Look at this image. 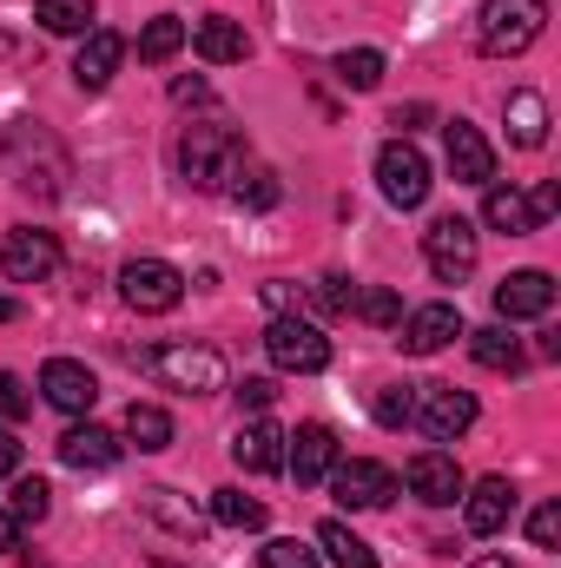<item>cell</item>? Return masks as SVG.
Listing matches in <instances>:
<instances>
[{
    "label": "cell",
    "mask_w": 561,
    "mask_h": 568,
    "mask_svg": "<svg viewBox=\"0 0 561 568\" xmlns=\"http://www.w3.org/2000/svg\"><path fill=\"white\" fill-rule=\"evenodd\" d=\"M529 542H536V549H555L561 542V503H542V509L529 516Z\"/></svg>",
    "instance_id": "40"
},
{
    "label": "cell",
    "mask_w": 561,
    "mask_h": 568,
    "mask_svg": "<svg viewBox=\"0 0 561 568\" xmlns=\"http://www.w3.org/2000/svg\"><path fill=\"white\" fill-rule=\"evenodd\" d=\"M337 80H344V87H357V93H370V87L384 80V53H377V47H357V53H337Z\"/></svg>",
    "instance_id": "34"
},
{
    "label": "cell",
    "mask_w": 561,
    "mask_h": 568,
    "mask_svg": "<svg viewBox=\"0 0 561 568\" xmlns=\"http://www.w3.org/2000/svg\"><path fill=\"white\" fill-rule=\"evenodd\" d=\"M422 265H429L442 284H462L469 272H476V225H469L462 212L429 219V232H422Z\"/></svg>",
    "instance_id": "7"
},
{
    "label": "cell",
    "mask_w": 561,
    "mask_h": 568,
    "mask_svg": "<svg viewBox=\"0 0 561 568\" xmlns=\"http://www.w3.org/2000/svg\"><path fill=\"white\" fill-rule=\"evenodd\" d=\"M33 20L47 33H93V0H40Z\"/></svg>",
    "instance_id": "33"
},
{
    "label": "cell",
    "mask_w": 561,
    "mask_h": 568,
    "mask_svg": "<svg viewBox=\"0 0 561 568\" xmlns=\"http://www.w3.org/2000/svg\"><path fill=\"white\" fill-rule=\"evenodd\" d=\"M469 568H516V562H509V556H476Z\"/></svg>",
    "instance_id": "48"
},
{
    "label": "cell",
    "mask_w": 561,
    "mask_h": 568,
    "mask_svg": "<svg viewBox=\"0 0 561 568\" xmlns=\"http://www.w3.org/2000/svg\"><path fill=\"white\" fill-rule=\"evenodd\" d=\"M20 317V297H0V324H13Z\"/></svg>",
    "instance_id": "47"
},
{
    "label": "cell",
    "mask_w": 561,
    "mask_h": 568,
    "mask_svg": "<svg viewBox=\"0 0 561 568\" xmlns=\"http://www.w3.org/2000/svg\"><path fill=\"white\" fill-rule=\"evenodd\" d=\"M120 297L145 311V317H165V311H178V297H185V272L178 265H165V258H133L126 272H120Z\"/></svg>",
    "instance_id": "9"
},
{
    "label": "cell",
    "mask_w": 561,
    "mask_h": 568,
    "mask_svg": "<svg viewBox=\"0 0 561 568\" xmlns=\"http://www.w3.org/2000/svg\"><path fill=\"white\" fill-rule=\"evenodd\" d=\"M120 449H126V443H120L113 429H100V424H73L67 436H60V463H67V469H113Z\"/></svg>",
    "instance_id": "21"
},
{
    "label": "cell",
    "mask_w": 561,
    "mask_h": 568,
    "mask_svg": "<svg viewBox=\"0 0 561 568\" xmlns=\"http://www.w3.org/2000/svg\"><path fill=\"white\" fill-rule=\"evenodd\" d=\"M27 410H33V397H27V384H20L13 371H0V417H7V424H20Z\"/></svg>",
    "instance_id": "41"
},
{
    "label": "cell",
    "mask_w": 561,
    "mask_h": 568,
    "mask_svg": "<svg viewBox=\"0 0 561 568\" xmlns=\"http://www.w3.org/2000/svg\"><path fill=\"white\" fill-rule=\"evenodd\" d=\"M178 47H185V20H172V13L145 20V33H140V60H145V67H165Z\"/></svg>",
    "instance_id": "32"
},
{
    "label": "cell",
    "mask_w": 561,
    "mask_h": 568,
    "mask_svg": "<svg viewBox=\"0 0 561 568\" xmlns=\"http://www.w3.org/2000/svg\"><path fill=\"white\" fill-rule=\"evenodd\" d=\"M265 304H272V317H284V311H290V304H297V284L272 278V284H265Z\"/></svg>",
    "instance_id": "43"
},
{
    "label": "cell",
    "mask_w": 561,
    "mask_h": 568,
    "mask_svg": "<svg viewBox=\"0 0 561 568\" xmlns=\"http://www.w3.org/2000/svg\"><path fill=\"white\" fill-rule=\"evenodd\" d=\"M258 562H265V568H324V556H317V549H304L297 536H272V542L258 549Z\"/></svg>",
    "instance_id": "36"
},
{
    "label": "cell",
    "mask_w": 561,
    "mask_h": 568,
    "mask_svg": "<svg viewBox=\"0 0 561 568\" xmlns=\"http://www.w3.org/2000/svg\"><path fill=\"white\" fill-rule=\"evenodd\" d=\"M469 337V357L482 364V371H522V344L502 331V324H489V331H462Z\"/></svg>",
    "instance_id": "27"
},
{
    "label": "cell",
    "mask_w": 561,
    "mask_h": 568,
    "mask_svg": "<svg viewBox=\"0 0 561 568\" xmlns=\"http://www.w3.org/2000/svg\"><path fill=\"white\" fill-rule=\"evenodd\" d=\"M324 483L337 489V503H344V509H384V503L397 496V469H390V463H370V456L337 463Z\"/></svg>",
    "instance_id": "12"
},
{
    "label": "cell",
    "mask_w": 561,
    "mask_h": 568,
    "mask_svg": "<svg viewBox=\"0 0 561 568\" xmlns=\"http://www.w3.org/2000/svg\"><path fill=\"white\" fill-rule=\"evenodd\" d=\"M126 443H133V449H145V456L172 449V417H165L159 404H133V410H126Z\"/></svg>",
    "instance_id": "28"
},
{
    "label": "cell",
    "mask_w": 561,
    "mask_h": 568,
    "mask_svg": "<svg viewBox=\"0 0 561 568\" xmlns=\"http://www.w3.org/2000/svg\"><path fill=\"white\" fill-rule=\"evenodd\" d=\"M0 549H20V516L0 503Z\"/></svg>",
    "instance_id": "46"
},
{
    "label": "cell",
    "mask_w": 561,
    "mask_h": 568,
    "mask_svg": "<svg viewBox=\"0 0 561 568\" xmlns=\"http://www.w3.org/2000/svg\"><path fill=\"white\" fill-rule=\"evenodd\" d=\"M232 456H238V469H252V476H272L284 469V429L278 424H245L238 429V443H232Z\"/></svg>",
    "instance_id": "24"
},
{
    "label": "cell",
    "mask_w": 561,
    "mask_h": 568,
    "mask_svg": "<svg viewBox=\"0 0 561 568\" xmlns=\"http://www.w3.org/2000/svg\"><path fill=\"white\" fill-rule=\"evenodd\" d=\"M7 172H13L20 192H33V199H60L73 165H67V152H60V140H53L47 126L20 120V126L7 133Z\"/></svg>",
    "instance_id": "1"
},
{
    "label": "cell",
    "mask_w": 561,
    "mask_h": 568,
    "mask_svg": "<svg viewBox=\"0 0 561 568\" xmlns=\"http://www.w3.org/2000/svg\"><path fill=\"white\" fill-rule=\"evenodd\" d=\"M509 516H516V489H509V476H482L476 489H462V523H469V536H502L509 529Z\"/></svg>",
    "instance_id": "16"
},
{
    "label": "cell",
    "mask_w": 561,
    "mask_h": 568,
    "mask_svg": "<svg viewBox=\"0 0 561 568\" xmlns=\"http://www.w3.org/2000/svg\"><path fill=\"white\" fill-rule=\"evenodd\" d=\"M232 199H238V205H252V212H272V205L284 199V185H278V172H272V165H252V172L238 165V172H232Z\"/></svg>",
    "instance_id": "29"
},
{
    "label": "cell",
    "mask_w": 561,
    "mask_h": 568,
    "mask_svg": "<svg viewBox=\"0 0 561 568\" xmlns=\"http://www.w3.org/2000/svg\"><path fill=\"white\" fill-rule=\"evenodd\" d=\"M404 483H410V496L429 503V509H449V503H462V489H469V476L456 469L449 449H417L410 469H404Z\"/></svg>",
    "instance_id": "13"
},
{
    "label": "cell",
    "mask_w": 561,
    "mask_h": 568,
    "mask_svg": "<svg viewBox=\"0 0 561 568\" xmlns=\"http://www.w3.org/2000/svg\"><path fill=\"white\" fill-rule=\"evenodd\" d=\"M502 120H509V140L522 145V152H542L549 145V100L542 93H509V106H502Z\"/></svg>",
    "instance_id": "23"
},
{
    "label": "cell",
    "mask_w": 561,
    "mask_h": 568,
    "mask_svg": "<svg viewBox=\"0 0 561 568\" xmlns=\"http://www.w3.org/2000/svg\"><path fill=\"white\" fill-rule=\"evenodd\" d=\"M549 33V0H482L476 13V47L489 60H516Z\"/></svg>",
    "instance_id": "2"
},
{
    "label": "cell",
    "mask_w": 561,
    "mask_h": 568,
    "mask_svg": "<svg viewBox=\"0 0 561 568\" xmlns=\"http://www.w3.org/2000/svg\"><path fill=\"white\" fill-rule=\"evenodd\" d=\"M192 47H198V60H212V67H238V60L252 53L245 27H238L232 13H205V20H198V33H192Z\"/></svg>",
    "instance_id": "22"
},
{
    "label": "cell",
    "mask_w": 561,
    "mask_h": 568,
    "mask_svg": "<svg viewBox=\"0 0 561 568\" xmlns=\"http://www.w3.org/2000/svg\"><path fill=\"white\" fill-rule=\"evenodd\" d=\"M290 449H284V469L304 483V489H317L330 469H337V436L330 424H297V436H284Z\"/></svg>",
    "instance_id": "15"
},
{
    "label": "cell",
    "mask_w": 561,
    "mask_h": 568,
    "mask_svg": "<svg viewBox=\"0 0 561 568\" xmlns=\"http://www.w3.org/2000/svg\"><path fill=\"white\" fill-rule=\"evenodd\" d=\"M140 371L159 377L165 390H185V397L225 390V357L205 351V344H152V351H140Z\"/></svg>",
    "instance_id": "3"
},
{
    "label": "cell",
    "mask_w": 561,
    "mask_h": 568,
    "mask_svg": "<svg viewBox=\"0 0 561 568\" xmlns=\"http://www.w3.org/2000/svg\"><path fill=\"white\" fill-rule=\"evenodd\" d=\"M172 100H178V106H212V87H205V80H178Z\"/></svg>",
    "instance_id": "42"
},
{
    "label": "cell",
    "mask_w": 561,
    "mask_h": 568,
    "mask_svg": "<svg viewBox=\"0 0 561 568\" xmlns=\"http://www.w3.org/2000/svg\"><path fill=\"white\" fill-rule=\"evenodd\" d=\"M410 404H417V390L390 384V390H377V397H370V417H377L384 429H404V424H410Z\"/></svg>",
    "instance_id": "37"
},
{
    "label": "cell",
    "mask_w": 561,
    "mask_h": 568,
    "mask_svg": "<svg viewBox=\"0 0 561 568\" xmlns=\"http://www.w3.org/2000/svg\"><path fill=\"white\" fill-rule=\"evenodd\" d=\"M145 516H152L159 529H172L178 542H198V536H205V516H198L178 489H145Z\"/></svg>",
    "instance_id": "25"
},
{
    "label": "cell",
    "mask_w": 561,
    "mask_h": 568,
    "mask_svg": "<svg viewBox=\"0 0 561 568\" xmlns=\"http://www.w3.org/2000/svg\"><path fill=\"white\" fill-rule=\"evenodd\" d=\"M7 509H13L20 523H40V516L53 509V489H47L40 476H20V483H13V496H7Z\"/></svg>",
    "instance_id": "35"
},
{
    "label": "cell",
    "mask_w": 561,
    "mask_h": 568,
    "mask_svg": "<svg viewBox=\"0 0 561 568\" xmlns=\"http://www.w3.org/2000/svg\"><path fill=\"white\" fill-rule=\"evenodd\" d=\"M265 351H272V364L290 371V377H317L324 364H330V337L310 324V317H272V331H265Z\"/></svg>",
    "instance_id": "6"
},
{
    "label": "cell",
    "mask_w": 561,
    "mask_h": 568,
    "mask_svg": "<svg viewBox=\"0 0 561 568\" xmlns=\"http://www.w3.org/2000/svg\"><path fill=\"white\" fill-rule=\"evenodd\" d=\"M310 297H317V311H350V297H357V284H350V278H337V272H330V278H317V284H310Z\"/></svg>",
    "instance_id": "38"
},
{
    "label": "cell",
    "mask_w": 561,
    "mask_h": 568,
    "mask_svg": "<svg viewBox=\"0 0 561 568\" xmlns=\"http://www.w3.org/2000/svg\"><path fill=\"white\" fill-rule=\"evenodd\" d=\"M561 212V192L555 179H542V185H489V199H482V219H489V232H509V239H529V232H542L549 219Z\"/></svg>",
    "instance_id": "5"
},
{
    "label": "cell",
    "mask_w": 561,
    "mask_h": 568,
    "mask_svg": "<svg viewBox=\"0 0 561 568\" xmlns=\"http://www.w3.org/2000/svg\"><path fill=\"white\" fill-rule=\"evenodd\" d=\"M350 317H364V324L390 331V324H404V297H397L390 284H364V291L350 297Z\"/></svg>",
    "instance_id": "30"
},
{
    "label": "cell",
    "mask_w": 561,
    "mask_h": 568,
    "mask_svg": "<svg viewBox=\"0 0 561 568\" xmlns=\"http://www.w3.org/2000/svg\"><path fill=\"white\" fill-rule=\"evenodd\" d=\"M410 424H417L429 443H456L462 429L476 424V397L456 390V384H422L417 404H410Z\"/></svg>",
    "instance_id": "10"
},
{
    "label": "cell",
    "mask_w": 561,
    "mask_h": 568,
    "mask_svg": "<svg viewBox=\"0 0 561 568\" xmlns=\"http://www.w3.org/2000/svg\"><path fill=\"white\" fill-rule=\"evenodd\" d=\"M317 556H324L330 568H377L370 542H364L350 523H337V516H330V523H317Z\"/></svg>",
    "instance_id": "26"
},
{
    "label": "cell",
    "mask_w": 561,
    "mask_h": 568,
    "mask_svg": "<svg viewBox=\"0 0 561 568\" xmlns=\"http://www.w3.org/2000/svg\"><path fill=\"white\" fill-rule=\"evenodd\" d=\"M238 165H245V140L232 126H185L178 133V172L198 192H225Z\"/></svg>",
    "instance_id": "4"
},
{
    "label": "cell",
    "mask_w": 561,
    "mask_h": 568,
    "mask_svg": "<svg viewBox=\"0 0 561 568\" xmlns=\"http://www.w3.org/2000/svg\"><path fill=\"white\" fill-rule=\"evenodd\" d=\"M20 469V443H13V429H0V483Z\"/></svg>",
    "instance_id": "45"
},
{
    "label": "cell",
    "mask_w": 561,
    "mask_h": 568,
    "mask_svg": "<svg viewBox=\"0 0 561 568\" xmlns=\"http://www.w3.org/2000/svg\"><path fill=\"white\" fill-rule=\"evenodd\" d=\"M0 272H7L13 284H47L53 272H60V239L40 232V225L7 232V245H0Z\"/></svg>",
    "instance_id": "11"
},
{
    "label": "cell",
    "mask_w": 561,
    "mask_h": 568,
    "mask_svg": "<svg viewBox=\"0 0 561 568\" xmlns=\"http://www.w3.org/2000/svg\"><path fill=\"white\" fill-rule=\"evenodd\" d=\"M40 397H47L53 410H67V417H86V410L100 404V377H93L80 357H47V371H40Z\"/></svg>",
    "instance_id": "14"
},
{
    "label": "cell",
    "mask_w": 561,
    "mask_h": 568,
    "mask_svg": "<svg viewBox=\"0 0 561 568\" xmlns=\"http://www.w3.org/2000/svg\"><path fill=\"white\" fill-rule=\"evenodd\" d=\"M422 120H429V106H397V113H390V126H397V140H410V133H417Z\"/></svg>",
    "instance_id": "44"
},
{
    "label": "cell",
    "mask_w": 561,
    "mask_h": 568,
    "mask_svg": "<svg viewBox=\"0 0 561 568\" xmlns=\"http://www.w3.org/2000/svg\"><path fill=\"white\" fill-rule=\"evenodd\" d=\"M272 404H278V384H272V377H245V384H238V410H252V417H265Z\"/></svg>",
    "instance_id": "39"
},
{
    "label": "cell",
    "mask_w": 561,
    "mask_h": 568,
    "mask_svg": "<svg viewBox=\"0 0 561 568\" xmlns=\"http://www.w3.org/2000/svg\"><path fill=\"white\" fill-rule=\"evenodd\" d=\"M377 185H384V199L397 205V212H417L422 199H429V159H422L410 140H390L377 152Z\"/></svg>",
    "instance_id": "8"
},
{
    "label": "cell",
    "mask_w": 561,
    "mask_h": 568,
    "mask_svg": "<svg viewBox=\"0 0 561 568\" xmlns=\"http://www.w3.org/2000/svg\"><path fill=\"white\" fill-rule=\"evenodd\" d=\"M496 311H502L509 324L549 317V311H555V278H549V272H509V278L496 284Z\"/></svg>",
    "instance_id": "18"
},
{
    "label": "cell",
    "mask_w": 561,
    "mask_h": 568,
    "mask_svg": "<svg viewBox=\"0 0 561 568\" xmlns=\"http://www.w3.org/2000/svg\"><path fill=\"white\" fill-rule=\"evenodd\" d=\"M212 523H225V529H265V503L258 496H245V489H218L212 496Z\"/></svg>",
    "instance_id": "31"
},
{
    "label": "cell",
    "mask_w": 561,
    "mask_h": 568,
    "mask_svg": "<svg viewBox=\"0 0 561 568\" xmlns=\"http://www.w3.org/2000/svg\"><path fill=\"white\" fill-rule=\"evenodd\" d=\"M442 145H449L456 185H496V145L482 140L469 120H449V126H442Z\"/></svg>",
    "instance_id": "17"
},
{
    "label": "cell",
    "mask_w": 561,
    "mask_h": 568,
    "mask_svg": "<svg viewBox=\"0 0 561 568\" xmlns=\"http://www.w3.org/2000/svg\"><path fill=\"white\" fill-rule=\"evenodd\" d=\"M456 337H462V311H456V304H422V311L404 317V351H410V357H436V351L456 344Z\"/></svg>",
    "instance_id": "19"
},
{
    "label": "cell",
    "mask_w": 561,
    "mask_h": 568,
    "mask_svg": "<svg viewBox=\"0 0 561 568\" xmlns=\"http://www.w3.org/2000/svg\"><path fill=\"white\" fill-rule=\"evenodd\" d=\"M120 60H126V40L113 33V27H93L86 40H80V60H73V80L86 87V93H100L113 73H120Z\"/></svg>",
    "instance_id": "20"
}]
</instances>
